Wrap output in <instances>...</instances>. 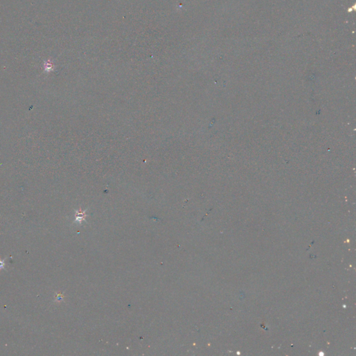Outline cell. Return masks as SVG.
I'll return each mask as SVG.
<instances>
[{"instance_id": "cell-3", "label": "cell", "mask_w": 356, "mask_h": 356, "mask_svg": "<svg viewBox=\"0 0 356 356\" xmlns=\"http://www.w3.org/2000/svg\"><path fill=\"white\" fill-rule=\"evenodd\" d=\"M63 295L61 293H58L56 294V301H61L63 300Z\"/></svg>"}, {"instance_id": "cell-2", "label": "cell", "mask_w": 356, "mask_h": 356, "mask_svg": "<svg viewBox=\"0 0 356 356\" xmlns=\"http://www.w3.org/2000/svg\"><path fill=\"white\" fill-rule=\"evenodd\" d=\"M85 217V212H82L81 211L77 212L76 213V221L78 222H81L82 220L84 219Z\"/></svg>"}, {"instance_id": "cell-4", "label": "cell", "mask_w": 356, "mask_h": 356, "mask_svg": "<svg viewBox=\"0 0 356 356\" xmlns=\"http://www.w3.org/2000/svg\"><path fill=\"white\" fill-rule=\"evenodd\" d=\"M4 266H5V263H4V260H0V270L3 269L4 268Z\"/></svg>"}, {"instance_id": "cell-1", "label": "cell", "mask_w": 356, "mask_h": 356, "mask_svg": "<svg viewBox=\"0 0 356 356\" xmlns=\"http://www.w3.org/2000/svg\"><path fill=\"white\" fill-rule=\"evenodd\" d=\"M54 69V65L50 60L45 61L44 62V72L48 73L49 72L53 71Z\"/></svg>"}]
</instances>
